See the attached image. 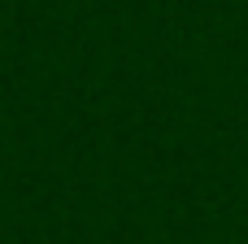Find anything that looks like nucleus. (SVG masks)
I'll use <instances>...</instances> for the list:
<instances>
[]
</instances>
